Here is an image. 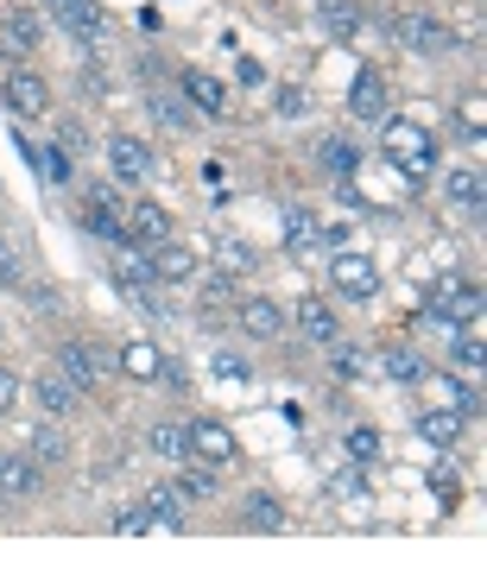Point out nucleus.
Returning a JSON list of instances; mask_svg holds the SVG:
<instances>
[{"label":"nucleus","mask_w":487,"mask_h":569,"mask_svg":"<svg viewBox=\"0 0 487 569\" xmlns=\"http://www.w3.org/2000/svg\"><path fill=\"white\" fill-rule=\"evenodd\" d=\"M380 158L405 177H431L437 172V133L418 121H380Z\"/></svg>","instance_id":"obj_1"},{"label":"nucleus","mask_w":487,"mask_h":569,"mask_svg":"<svg viewBox=\"0 0 487 569\" xmlns=\"http://www.w3.org/2000/svg\"><path fill=\"white\" fill-rule=\"evenodd\" d=\"M51 13H58V25H64V39L83 44V51H95V44L114 39V20L102 13V0H51Z\"/></svg>","instance_id":"obj_2"},{"label":"nucleus","mask_w":487,"mask_h":569,"mask_svg":"<svg viewBox=\"0 0 487 569\" xmlns=\"http://www.w3.org/2000/svg\"><path fill=\"white\" fill-rule=\"evenodd\" d=\"M393 39H398V51H412V58H443V51H456V32L443 20H431V13H398Z\"/></svg>","instance_id":"obj_3"},{"label":"nucleus","mask_w":487,"mask_h":569,"mask_svg":"<svg viewBox=\"0 0 487 569\" xmlns=\"http://www.w3.org/2000/svg\"><path fill=\"white\" fill-rule=\"evenodd\" d=\"M83 228L95 235V241H127V203L114 197L108 184H89L83 190Z\"/></svg>","instance_id":"obj_4"},{"label":"nucleus","mask_w":487,"mask_h":569,"mask_svg":"<svg viewBox=\"0 0 487 569\" xmlns=\"http://www.w3.org/2000/svg\"><path fill=\"white\" fill-rule=\"evenodd\" d=\"M335 241H342V228H323L304 203H286V254L291 260H317V254L335 247Z\"/></svg>","instance_id":"obj_5"},{"label":"nucleus","mask_w":487,"mask_h":569,"mask_svg":"<svg viewBox=\"0 0 487 569\" xmlns=\"http://www.w3.org/2000/svg\"><path fill=\"white\" fill-rule=\"evenodd\" d=\"M184 443H190V462H209V468H228V462L241 456L235 431L216 424V417H190V424H184Z\"/></svg>","instance_id":"obj_6"},{"label":"nucleus","mask_w":487,"mask_h":569,"mask_svg":"<svg viewBox=\"0 0 487 569\" xmlns=\"http://www.w3.org/2000/svg\"><path fill=\"white\" fill-rule=\"evenodd\" d=\"M0 102L20 114V121H44V114H51V83H44L39 70H13L7 89H0Z\"/></svg>","instance_id":"obj_7"},{"label":"nucleus","mask_w":487,"mask_h":569,"mask_svg":"<svg viewBox=\"0 0 487 569\" xmlns=\"http://www.w3.org/2000/svg\"><path fill=\"white\" fill-rule=\"evenodd\" d=\"M108 165H114L121 184H153V177H158L153 146H146V139H133V133H114V139H108Z\"/></svg>","instance_id":"obj_8"},{"label":"nucleus","mask_w":487,"mask_h":569,"mask_svg":"<svg viewBox=\"0 0 487 569\" xmlns=\"http://www.w3.org/2000/svg\"><path fill=\"white\" fill-rule=\"evenodd\" d=\"M108 266H114V284H121V298H139V291H153V254L146 247H133V241H114V254H108Z\"/></svg>","instance_id":"obj_9"},{"label":"nucleus","mask_w":487,"mask_h":569,"mask_svg":"<svg viewBox=\"0 0 487 569\" xmlns=\"http://www.w3.org/2000/svg\"><path fill=\"white\" fill-rule=\"evenodd\" d=\"M108 368H114V361L95 349V342H58V373H64V380H76L83 393H95Z\"/></svg>","instance_id":"obj_10"},{"label":"nucleus","mask_w":487,"mask_h":569,"mask_svg":"<svg viewBox=\"0 0 487 569\" xmlns=\"http://www.w3.org/2000/svg\"><path fill=\"white\" fill-rule=\"evenodd\" d=\"M330 279H335V291H342V298L367 304V298L380 291V266L367 260V254H335V260H330Z\"/></svg>","instance_id":"obj_11"},{"label":"nucleus","mask_w":487,"mask_h":569,"mask_svg":"<svg viewBox=\"0 0 487 569\" xmlns=\"http://www.w3.org/2000/svg\"><path fill=\"white\" fill-rule=\"evenodd\" d=\"M431 310H437L443 323H456V329L481 323V284H475V279H449L437 298H431Z\"/></svg>","instance_id":"obj_12"},{"label":"nucleus","mask_w":487,"mask_h":569,"mask_svg":"<svg viewBox=\"0 0 487 569\" xmlns=\"http://www.w3.org/2000/svg\"><path fill=\"white\" fill-rule=\"evenodd\" d=\"M32 399H39L44 417H70L76 405H83V386H76V380H64V373L51 368V373H39V380H32Z\"/></svg>","instance_id":"obj_13"},{"label":"nucleus","mask_w":487,"mask_h":569,"mask_svg":"<svg viewBox=\"0 0 487 569\" xmlns=\"http://www.w3.org/2000/svg\"><path fill=\"white\" fill-rule=\"evenodd\" d=\"M418 386L437 399V405H449L456 417H468V424L481 417V393H475V386H463V380H449V373H424Z\"/></svg>","instance_id":"obj_14"},{"label":"nucleus","mask_w":487,"mask_h":569,"mask_svg":"<svg viewBox=\"0 0 487 569\" xmlns=\"http://www.w3.org/2000/svg\"><path fill=\"white\" fill-rule=\"evenodd\" d=\"M235 317L253 342H272L279 329H286V304H272V298H235Z\"/></svg>","instance_id":"obj_15"},{"label":"nucleus","mask_w":487,"mask_h":569,"mask_svg":"<svg viewBox=\"0 0 487 569\" xmlns=\"http://www.w3.org/2000/svg\"><path fill=\"white\" fill-rule=\"evenodd\" d=\"M127 241H133V247L172 241V216H165L158 203H127Z\"/></svg>","instance_id":"obj_16"},{"label":"nucleus","mask_w":487,"mask_h":569,"mask_svg":"<svg viewBox=\"0 0 487 569\" xmlns=\"http://www.w3.org/2000/svg\"><path fill=\"white\" fill-rule=\"evenodd\" d=\"M39 13H13V20L0 25V58H7V64H25V58H32V51H39Z\"/></svg>","instance_id":"obj_17"},{"label":"nucleus","mask_w":487,"mask_h":569,"mask_svg":"<svg viewBox=\"0 0 487 569\" xmlns=\"http://www.w3.org/2000/svg\"><path fill=\"white\" fill-rule=\"evenodd\" d=\"M153 254V279L158 284H177V279H197V254L184 241H158V247H146Z\"/></svg>","instance_id":"obj_18"},{"label":"nucleus","mask_w":487,"mask_h":569,"mask_svg":"<svg viewBox=\"0 0 487 569\" xmlns=\"http://www.w3.org/2000/svg\"><path fill=\"white\" fill-rule=\"evenodd\" d=\"M349 114L354 121H386V83H380V70H361V76H354Z\"/></svg>","instance_id":"obj_19"},{"label":"nucleus","mask_w":487,"mask_h":569,"mask_svg":"<svg viewBox=\"0 0 487 569\" xmlns=\"http://www.w3.org/2000/svg\"><path fill=\"white\" fill-rule=\"evenodd\" d=\"M317 20H323V32H330L335 44L361 39V7H354V0H317Z\"/></svg>","instance_id":"obj_20"},{"label":"nucleus","mask_w":487,"mask_h":569,"mask_svg":"<svg viewBox=\"0 0 487 569\" xmlns=\"http://www.w3.org/2000/svg\"><path fill=\"white\" fill-rule=\"evenodd\" d=\"M412 424H418V437L431 443V449H449V443L463 437V417L449 412V405H431V412H418Z\"/></svg>","instance_id":"obj_21"},{"label":"nucleus","mask_w":487,"mask_h":569,"mask_svg":"<svg viewBox=\"0 0 487 569\" xmlns=\"http://www.w3.org/2000/svg\"><path fill=\"white\" fill-rule=\"evenodd\" d=\"M481 361H487V349H481V329H475V323H463L456 335H449V368L475 380V373H481Z\"/></svg>","instance_id":"obj_22"},{"label":"nucleus","mask_w":487,"mask_h":569,"mask_svg":"<svg viewBox=\"0 0 487 569\" xmlns=\"http://www.w3.org/2000/svg\"><path fill=\"white\" fill-rule=\"evenodd\" d=\"M184 95L197 102V114H228V89L216 83V76H203V70H184Z\"/></svg>","instance_id":"obj_23"},{"label":"nucleus","mask_w":487,"mask_h":569,"mask_svg":"<svg viewBox=\"0 0 487 569\" xmlns=\"http://www.w3.org/2000/svg\"><path fill=\"white\" fill-rule=\"evenodd\" d=\"M0 494H39V462L32 456H0Z\"/></svg>","instance_id":"obj_24"},{"label":"nucleus","mask_w":487,"mask_h":569,"mask_svg":"<svg viewBox=\"0 0 487 569\" xmlns=\"http://www.w3.org/2000/svg\"><path fill=\"white\" fill-rule=\"evenodd\" d=\"M146 519H153V531L165 526V531H177L184 526V494H177V487H153V494H146Z\"/></svg>","instance_id":"obj_25"},{"label":"nucleus","mask_w":487,"mask_h":569,"mask_svg":"<svg viewBox=\"0 0 487 569\" xmlns=\"http://www.w3.org/2000/svg\"><path fill=\"white\" fill-rule=\"evenodd\" d=\"M25 456L39 462V468H64V462H70V437L44 424V431H32V443H25Z\"/></svg>","instance_id":"obj_26"},{"label":"nucleus","mask_w":487,"mask_h":569,"mask_svg":"<svg viewBox=\"0 0 487 569\" xmlns=\"http://www.w3.org/2000/svg\"><path fill=\"white\" fill-rule=\"evenodd\" d=\"M298 329H304V342H335V310L323 298H304L298 304Z\"/></svg>","instance_id":"obj_27"},{"label":"nucleus","mask_w":487,"mask_h":569,"mask_svg":"<svg viewBox=\"0 0 487 569\" xmlns=\"http://www.w3.org/2000/svg\"><path fill=\"white\" fill-rule=\"evenodd\" d=\"M158 368H165V349H153V342H127L121 349V373L127 380H158Z\"/></svg>","instance_id":"obj_28"},{"label":"nucleus","mask_w":487,"mask_h":569,"mask_svg":"<svg viewBox=\"0 0 487 569\" xmlns=\"http://www.w3.org/2000/svg\"><path fill=\"white\" fill-rule=\"evenodd\" d=\"M481 197H487L481 172H449V203L468 209V221H481Z\"/></svg>","instance_id":"obj_29"},{"label":"nucleus","mask_w":487,"mask_h":569,"mask_svg":"<svg viewBox=\"0 0 487 569\" xmlns=\"http://www.w3.org/2000/svg\"><path fill=\"white\" fill-rule=\"evenodd\" d=\"M241 526H247V531H279V526H286V506L272 500V494H247Z\"/></svg>","instance_id":"obj_30"},{"label":"nucleus","mask_w":487,"mask_h":569,"mask_svg":"<svg viewBox=\"0 0 487 569\" xmlns=\"http://www.w3.org/2000/svg\"><path fill=\"white\" fill-rule=\"evenodd\" d=\"M380 368L393 373L398 386H418L424 373H431V368H424V354H418V349H405V342H398V349H386V361H380Z\"/></svg>","instance_id":"obj_31"},{"label":"nucleus","mask_w":487,"mask_h":569,"mask_svg":"<svg viewBox=\"0 0 487 569\" xmlns=\"http://www.w3.org/2000/svg\"><path fill=\"white\" fill-rule=\"evenodd\" d=\"M146 443H153V456H165V462H190V443H184V424H165V417H158L153 431H146Z\"/></svg>","instance_id":"obj_32"},{"label":"nucleus","mask_w":487,"mask_h":569,"mask_svg":"<svg viewBox=\"0 0 487 569\" xmlns=\"http://www.w3.org/2000/svg\"><path fill=\"white\" fill-rule=\"evenodd\" d=\"M146 108H153V121H158V127H172V133H184V127H190V108H184L177 95H165V89H158V95L146 102Z\"/></svg>","instance_id":"obj_33"},{"label":"nucleus","mask_w":487,"mask_h":569,"mask_svg":"<svg viewBox=\"0 0 487 569\" xmlns=\"http://www.w3.org/2000/svg\"><path fill=\"white\" fill-rule=\"evenodd\" d=\"M374 456H380V431H374V424H354V431H349V462H354V468H367Z\"/></svg>","instance_id":"obj_34"},{"label":"nucleus","mask_w":487,"mask_h":569,"mask_svg":"<svg viewBox=\"0 0 487 569\" xmlns=\"http://www.w3.org/2000/svg\"><path fill=\"white\" fill-rule=\"evenodd\" d=\"M177 494H184V500H209V494H216V468H209V462H197V468H184V482H177Z\"/></svg>","instance_id":"obj_35"},{"label":"nucleus","mask_w":487,"mask_h":569,"mask_svg":"<svg viewBox=\"0 0 487 569\" xmlns=\"http://www.w3.org/2000/svg\"><path fill=\"white\" fill-rule=\"evenodd\" d=\"M20 284H25V260H20V247L0 235V291H20Z\"/></svg>","instance_id":"obj_36"},{"label":"nucleus","mask_w":487,"mask_h":569,"mask_svg":"<svg viewBox=\"0 0 487 569\" xmlns=\"http://www.w3.org/2000/svg\"><path fill=\"white\" fill-rule=\"evenodd\" d=\"M228 304H235V279H228V272H216V279H203V310L216 317V310H228Z\"/></svg>","instance_id":"obj_37"},{"label":"nucleus","mask_w":487,"mask_h":569,"mask_svg":"<svg viewBox=\"0 0 487 569\" xmlns=\"http://www.w3.org/2000/svg\"><path fill=\"white\" fill-rule=\"evenodd\" d=\"M323 165H330V172H335V177H349V172H354V165H361V153H354L349 139H330V146H323Z\"/></svg>","instance_id":"obj_38"},{"label":"nucleus","mask_w":487,"mask_h":569,"mask_svg":"<svg viewBox=\"0 0 487 569\" xmlns=\"http://www.w3.org/2000/svg\"><path fill=\"white\" fill-rule=\"evenodd\" d=\"M330 368L342 373V380H361V373H367V361H361V349H354V342H335Z\"/></svg>","instance_id":"obj_39"},{"label":"nucleus","mask_w":487,"mask_h":569,"mask_svg":"<svg viewBox=\"0 0 487 569\" xmlns=\"http://www.w3.org/2000/svg\"><path fill=\"white\" fill-rule=\"evenodd\" d=\"M216 254H221V260H228V272H247V266H260V254H253V247H247V241H221Z\"/></svg>","instance_id":"obj_40"},{"label":"nucleus","mask_w":487,"mask_h":569,"mask_svg":"<svg viewBox=\"0 0 487 569\" xmlns=\"http://www.w3.org/2000/svg\"><path fill=\"white\" fill-rule=\"evenodd\" d=\"M13 405H20V373H13L7 361H0V417L13 412Z\"/></svg>","instance_id":"obj_41"},{"label":"nucleus","mask_w":487,"mask_h":569,"mask_svg":"<svg viewBox=\"0 0 487 569\" xmlns=\"http://www.w3.org/2000/svg\"><path fill=\"white\" fill-rule=\"evenodd\" d=\"M304 108H310V95H304L298 83H286V89H279V114H286V121H298Z\"/></svg>","instance_id":"obj_42"},{"label":"nucleus","mask_w":487,"mask_h":569,"mask_svg":"<svg viewBox=\"0 0 487 569\" xmlns=\"http://www.w3.org/2000/svg\"><path fill=\"white\" fill-rule=\"evenodd\" d=\"M89 139H83V127L76 121H58V153H83Z\"/></svg>","instance_id":"obj_43"},{"label":"nucleus","mask_w":487,"mask_h":569,"mask_svg":"<svg viewBox=\"0 0 487 569\" xmlns=\"http://www.w3.org/2000/svg\"><path fill=\"white\" fill-rule=\"evenodd\" d=\"M32 310H39V317H51V310H58V291H51V284H32Z\"/></svg>","instance_id":"obj_44"},{"label":"nucleus","mask_w":487,"mask_h":569,"mask_svg":"<svg viewBox=\"0 0 487 569\" xmlns=\"http://www.w3.org/2000/svg\"><path fill=\"white\" fill-rule=\"evenodd\" d=\"M335 494H342V500H367V482H361V475H342V482H335Z\"/></svg>","instance_id":"obj_45"},{"label":"nucleus","mask_w":487,"mask_h":569,"mask_svg":"<svg viewBox=\"0 0 487 569\" xmlns=\"http://www.w3.org/2000/svg\"><path fill=\"white\" fill-rule=\"evenodd\" d=\"M83 89L89 95H108V70H83Z\"/></svg>","instance_id":"obj_46"}]
</instances>
